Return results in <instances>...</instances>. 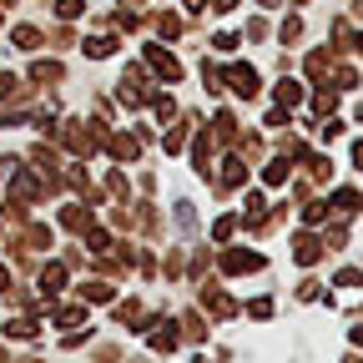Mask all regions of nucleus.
Listing matches in <instances>:
<instances>
[{"label": "nucleus", "mask_w": 363, "mask_h": 363, "mask_svg": "<svg viewBox=\"0 0 363 363\" xmlns=\"http://www.w3.org/2000/svg\"><path fill=\"white\" fill-rule=\"evenodd\" d=\"M147 66H152V71H157L167 86H172V81H182V66H177V56H172V51H162V45H147Z\"/></svg>", "instance_id": "f03ea898"}, {"label": "nucleus", "mask_w": 363, "mask_h": 363, "mask_svg": "<svg viewBox=\"0 0 363 363\" xmlns=\"http://www.w3.org/2000/svg\"><path fill=\"white\" fill-rule=\"evenodd\" d=\"M81 303H111V283H101V278L81 283Z\"/></svg>", "instance_id": "f3484780"}, {"label": "nucleus", "mask_w": 363, "mask_h": 363, "mask_svg": "<svg viewBox=\"0 0 363 363\" xmlns=\"http://www.w3.org/2000/svg\"><path fill=\"white\" fill-rule=\"evenodd\" d=\"M247 313H252V318H272V298H252Z\"/></svg>", "instance_id": "e433bc0d"}, {"label": "nucleus", "mask_w": 363, "mask_h": 363, "mask_svg": "<svg viewBox=\"0 0 363 363\" xmlns=\"http://www.w3.org/2000/svg\"><path fill=\"white\" fill-rule=\"evenodd\" d=\"M358 207H363V197H358V192H348V187H343V192H333V207H328V212H338V217H353V212H358Z\"/></svg>", "instance_id": "dca6fc26"}, {"label": "nucleus", "mask_w": 363, "mask_h": 363, "mask_svg": "<svg viewBox=\"0 0 363 363\" xmlns=\"http://www.w3.org/2000/svg\"><path fill=\"white\" fill-rule=\"evenodd\" d=\"M0 363H6V348H0Z\"/></svg>", "instance_id": "09e8293b"}, {"label": "nucleus", "mask_w": 363, "mask_h": 363, "mask_svg": "<svg viewBox=\"0 0 363 363\" xmlns=\"http://www.w3.org/2000/svg\"><path fill=\"white\" fill-rule=\"evenodd\" d=\"M353 162H358V167H363V142H358V147H353Z\"/></svg>", "instance_id": "c03bdc74"}, {"label": "nucleus", "mask_w": 363, "mask_h": 363, "mask_svg": "<svg viewBox=\"0 0 363 363\" xmlns=\"http://www.w3.org/2000/svg\"><path fill=\"white\" fill-rule=\"evenodd\" d=\"M111 51H116V40H111V35H91V40H86V56H91V61H106Z\"/></svg>", "instance_id": "aec40b11"}, {"label": "nucleus", "mask_w": 363, "mask_h": 363, "mask_svg": "<svg viewBox=\"0 0 363 363\" xmlns=\"http://www.w3.org/2000/svg\"><path fill=\"white\" fill-rule=\"evenodd\" d=\"M6 333H11V338H35V333H40V323L26 313V318H11V323H6Z\"/></svg>", "instance_id": "6ab92c4d"}, {"label": "nucleus", "mask_w": 363, "mask_h": 363, "mask_svg": "<svg viewBox=\"0 0 363 363\" xmlns=\"http://www.w3.org/2000/svg\"><path fill=\"white\" fill-rule=\"evenodd\" d=\"M323 217H328V202H318V197H308V202H303V222H313V227H318Z\"/></svg>", "instance_id": "bb28decb"}, {"label": "nucleus", "mask_w": 363, "mask_h": 363, "mask_svg": "<svg viewBox=\"0 0 363 363\" xmlns=\"http://www.w3.org/2000/svg\"><path fill=\"white\" fill-rule=\"evenodd\" d=\"M202 308H207L212 318H233V313H238V303L227 298L222 288H202Z\"/></svg>", "instance_id": "1a4fd4ad"}, {"label": "nucleus", "mask_w": 363, "mask_h": 363, "mask_svg": "<svg viewBox=\"0 0 363 363\" xmlns=\"http://www.w3.org/2000/svg\"><path fill=\"white\" fill-rule=\"evenodd\" d=\"M358 283H363L358 267H343V272H338V288H358Z\"/></svg>", "instance_id": "58836bf2"}, {"label": "nucleus", "mask_w": 363, "mask_h": 363, "mask_svg": "<svg viewBox=\"0 0 363 363\" xmlns=\"http://www.w3.org/2000/svg\"><path fill=\"white\" fill-rule=\"evenodd\" d=\"M182 333H187L192 343H197V338H207V328H202V313H187V318H182Z\"/></svg>", "instance_id": "c85d7f7f"}, {"label": "nucleus", "mask_w": 363, "mask_h": 363, "mask_svg": "<svg viewBox=\"0 0 363 363\" xmlns=\"http://www.w3.org/2000/svg\"><path fill=\"white\" fill-rule=\"evenodd\" d=\"M16 91H21V81L11 71H0V96H16Z\"/></svg>", "instance_id": "a19ab883"}, {"label": "nucleus", "mask_w": 363, "mask_h": 363, "mask_svg": "<svg viewBox=\"0 0 363 363\" xmlns=\"http://www.w3.org/2000/svg\"><path fill=\"white\" fill-rule=\"evenodd\" d=\"M61 222L71 227V233H86V227H91V207H66Z\"/></svg>", "instance_id": "412c9836"}, {"label": "nucleus", "mask_w": 363, "mask_h": 363, "mask_svg": "<svg viewBox=\"0 0 363 363\" xmlns=\"http://www.w3.org/2000/svg\"><path fill=\"white\" fill-rule=\"evenodd\" d=\"M56 136H61V147L71 157H91L101 147V136H106V121H61Z\"/></svg>", "instance_id": "f257e3e1"}, {"label": "nucleus", "mask_w": 363, "mask_h": 363, "mask_svg": "<svg viewBox=\"0 0 363 363\" xmlns=\"http://www.w3.org/2000/svg\"><path fill=\"white\" fill-rule=\"evenodd\" d=\"M353 343H358V348H363V323H358V328H353Z\"/></svg>", "instance_id": "a18cd8bd"}, {"label": "nucleus", "mask_w": 363, "mask_h": 363, "mask_svg": "<svg viewBox=\"0 0 363 363\" xmlns=\"http://www.w3.org/2000/svg\"><path fill=\"white\" fill-rule=\"evenodd\" d=\"M0 293H11V267L0 262Z\"/></svg>", "instance_id": "37998d69"}, {"label": "nucleus", "mask_w": 363, "mask_h": 363, "mask_svg": "<svg viewBox=\"0 0 363 363\" xmlns=\"http://www.w3.org/2000/svg\"><path fill=\"white\" fill-rule=\"evenodd\" d=\"M278 35H283V45H288V40H298V35H303V21H298V16H288V21L278 26Z\"/></svg>", "instance_id": "2f4dec72"}, {"label": "nucleus", "mask_w": 363, "mask_h": 363, "mask_svg": "<svg viewBox=\"0 0 363 363\" xmlns=\"http://www.w3.org/2000/svg\"><path fill=\"white\" fill-rule=\"evenodd\" d=\"M6 6H16V0H0V11H6Z\"/></svg>", "instance_id": "49530a36"}, {"label": "nucleus", "mask_w": 363, "mask_h": 363, "mask_svg": "<svg viewBox=\"0 0 363 363\" xmlns=\"http://www.w3.org/2000/svg\"><path fill=\"white\" fill-rule=\"evenodd\" d=\"M35 283H40V298H51V293H61V283H66V262H45Z\"/></svg>", "instance_id": "9b49d317"}, {"label": "nucleus", "mask_w": 363, "mask_h": 363, "mask_svg": "<svg viewBox=\"0 0 363 363\" xmlns=\"http://www.w3.org/2000/svg\"><path fill=\"white\" fill-rule=\"evenodd\" d=\"M328 66H333V61H328V51H313V56H308V76H313V81H323V76H328Z\"/></svg>", "instance_id": "a878e982"}, {"label": "nucleus", "mask_w": 363, "mask_h": 363, "mask_svg": "<svg viewBox=\"0 0 363 363\" xmlns=\"http://www.w3.org/2000/svg\"><path fill=\"white\" fill-rule=\"evenodd\" d=\"M293 257H298L303 267H313L318 257H323V238H313V233H298V238H293Z\"/></svg>", "instance_id": "6e6552de"}, {"label": "nucleus", "mask_w": 363, "mask_h": 363, "mask_svg": "<svg viewBox=\"0 0 363 363\" xmlns=\"http://www.w3.org/2000/svg\"><path fill=\"white\" fill-rule=\"evenodd\" d=\"M81 238H86V247H91V252H96V257H101V252L111 247V233H106V227H86V233H81Z\"/></svg>", "instance_id": "4be33fe9"}, {"label": "nucleus", "mask_w": 363, "mask_h": 363, "mask_svg": "<svg viewBox=\"0 0 363 363\" xmlns=\"http://www.w3.org/2000/svg\"><path fill=\"white\" fill-rule=\"evenodd\" d=\"M303 167H308V182H328V172H333L328 157H303Z\"/></svg>", "instance_id": "5701e85b"}, {"label": "nucleus", "mask_w": 363, "mask_h": 363, "mask_svg": "<svg viewBox=\"0 0 363 363\" xmlns=\"http://www.w3.org/2000/svg\"><path fill=\"white\" fill-rule=\"evenodd\" d=\"M21 363H40V358H21Z\"/></svg>", "instance_id": "de8ad7c7"}, {"label": "nucleus", "mask_w": 363, "mask_h": 363, "mask_svg": "<svg viewBox=\"0 0 363 363\" xmlns=\"http://www.w3.org/2000/svg\"><path fill=\"white\" fill-rule=\"evenodd\" d=\"M116 26H121V30H136V26H142V16H136V11H116Z\"/></svg>", "instance_id": "ea45409f"}, {"label": "nucleus", "mask_w": 363, "mask_h": 363, "mask_svg": "<svg viewBox=\"0 0 363 363\" xmlns=\"http://www.w3.org/2000/svg\"><path fill=\"white\" fill-rule=\"evenodd\" d=\"M187 147V126H177V131H167V152H182Z\"/></svg>", "instance_id": "f704fd0d"}, {"label": "nucleus", "mask_w": 363, "mask_h": 363, "mask_svg": "<svg viewBox=\"0 0 363 363\" xmlns=\"http://www.w3.org/2000/svg\"><path fill=\"white\" fill-rule=\"evenodd\" d=\"M81 11H86V6H81V0H56V16H61V21H76Z\"/></svg>", "instance_id": "473e14b6"}, {"label": "nucleus", "mask_w": 363, "mask_h": 363, "mask_svg": "<svg viewBox=\"0 0 363 363\" xmlns=\"http://www.w3.org/2000/svg\"><path fill=\"white\" fill-rule=\"evenodd\" d=\"M313 106H318V116H328V111L338 106V86H318V96H313Z\"/></svg>", "instance_id": "393cba45"}, {"label": "nucleus", "mask_w": 363, "mask_h": 363, "mask_svg": "<svg viewBox=\"0 0 363 363\" xmlns=\"http://www.w3.org/2000/svg\"><path fill=\"white\" fill-rule=\"evenodd\" d=\"M192 162H197V172H202V177L212 172V136H207V131L192 142Z\"/></svg>", "instance_id": "2eb2a0df"}, {"label": "nucleus", "mask_w": 363, "mask_h": 363, "mask_svg": "<svg viewBox=\"0 0 363 363\" xmlns=\"http://www.w3.org/2000/svg\"><path fill=\"white\" fill-rule=\"evenodd\" d=\"M101 147H106L116 162H136V152H142V142H136V136H121V131H106Z\"/></svg>", "instance_id": "7ed1b4c3"}, {"label": "nucleus", "mask_w": 363, "mask_h": 363, "mask_svg": "<svg viewBox=\"0 0 363 363\" xmlns=\"http://www.w3.org/2000/svg\"><path fill=\"white\" fill-rule=\"evenodd\" d=\"M222 81L233 86L238 96H257V71H252V66H242V61H238V66H227V76H222Z\"/></svg>", "instance_id": "20e7f679"}, {"label": "nucleus", "mask_w": 363, "mask_h": 363, "mask_svg": "<svg viewBox=\"0 0 363 363\" xmlns=\"http://www.w3.org/2000/svg\"><path fill=\"white\" fill-rule=\"evenodd\" d=\"M272 96H278V106H283V111H293V106H303V81H293V76H283L278 86H272Z\"/></svg>", "instance_id": "9d476101"}, {"label": "nucleus", "mask_w": 363, "mask_h": 363, "mask_svg": "<svg viewBox=\"0 0 363 363\" xmlns=\"http://www.w3.org/2000/svg\"><path fill=\"white\" fill-rule=\"evenodd\" d=\"M61 76H66L61 61H35V66H30V81H35V86H51V81H61Z\"/></svg>", "instance_id": "ddd939ff"}, {"label": "nucleus", "mask_w": 363, "mask_h": 363, "mask_svg": "<svg viewBox=\"0 0 363 363\" xmlns=\"http://www.w3.org/2000/svg\"><path fill=\"white\" fill-rule=\"evenodd\" d=\"M288 177H293V157H272V162L262 167V182H267V187H283Z\"/></svg>", "instance_id": "f8f14e48"}, {"label": "nucleus", "mask_w": 363, "mask_h": 363, "mask_svg": "<svg viewBox=\"0 0 363 363\" xmlns=\"http://www.w3.org/2000/svg\"><path fill=\"white\" fill-rule=\"evenodd\" d=\"M202 86L212 91V96H217V91H222V71H212V66H202Z\"/></svg>", "instance_id": "c9c22d12"}, {"label": "nucleus", "mask_w": 363, "mask_h": 363, "mask_svg": "<svg viewBox=\"0 0 363 363\" xmlns=\"http://www.w3.org/2000/svg\"><path fill=\"white\" fill-rule=\"evenodd\" d=\"M233 233H238V217H217L212 222V242H227Z\"/></svg>", "instance_id": "cd10ccee"}, {"label": "nucleus", "mask_w": 363, "mask_h": 363, "mask_svg": "<svg viewBox=\"0 0 363 363\" xmlns=\"http://www.w3.org/2000/svg\"><path fill=\"white\" fill-rule=\"evenodd\" d=\"M242 182H247V162H242V157H227L222 172H217V187L233 192V187H242Z\"/></svg>", "instance_id": "423d86ee"}, {"label": "nucleus", "mask_w": 363, "mask_h": 363, "mask_svg": "<svg viewBox=\"0 0 363 363\" xmlns=\"http://www.w3.org/2000/svg\"><path fill=\"white\" fill-rule=\"evenodd\" d=\"M152 328H157V333H152V348H157V353H172V348H177V328H172V323H152Z\"/></svg>", "instance_id": "a211bd4d"}, {"label": "nucleus", "mask_w": 363, "mask_h": 363, "mask_svg": "<svg viewBox=\"0 0 363 363\" xmlns=\"http://www.w3.org/2000/svg\"><path fill=\"white\" fill-rule=\"evenodd\" d=\"M348 363H363V358H348Z\"/></svg>", "instance_id": "8fccbe9b"}, {"label": "nucleus", "mask_w": 363, "mask_h": 363, "mask_svg": "<svg viewBox=\"0 0 363 363\" xmlns=\"http://www.w3.org/2000/svg\"><path fill=\"white\" fill-rule=\"evenodd\" d=\"M212 136H217V142H238V116H233V111H217Z\"/></svg>", "instance_id": "4468645a"}, {"label": "nucleus", "mask_w": 363, "mask_h": 363, "mask_svg": "<svg viewBox=\"0 0 363 363\" xmlns=\"http://www.w3.org/2000/svg\"><path fill=\"white\" fill-rule=\"evenodd\" d=\"M177 222H182V227H197V212H192V202H177Z\"/></svg>", "instance_id": "4c0bfd02"}, {"label": "nucleus", "mask_w": 363, "mask_h": 363, "mask_svg": "<svg viewBox=\"0 0 363 363\" xmlns=\"http://www.w3.org/2000/svg\"><path fill=\"white\" fill-rule=\"evenodd\" d=\"M333 81H338V91H353V86H358V76H353L348 66H338V76H333Z\"/></svg>", "instance_id": "79ce46f5"}, {"label": "nucleus", "mask_w": 363, "mask_h": 363, "mask_svg": "<svg viewBox=\"0 0 363 363\" xmlns=\"http://www.w3.org/2000/svg\"><path fill=\"white\" fill-rule=\"evenodd\" d=\"M106 192H111V197H126V177H121V172H106Z\"/></svg>", "instance_id": "72a5a7b5"}, {"label": "nucleus", "mask_w": 363, "mask_h": 363, "mask_svg": "<svg viewBox=\"0 0 363 363\" xmlns=\"http://www.w3.org/2000/svg\"><path fill=\"white\" fill-rule=\"evenodd\" d=\"M116 323L131 328V333H147V328H152V318H147L142 303H116Z\"/></svg>", "instance_id": "39448f33"}, {"label": "nucleus", "mask_w": 363, "mask_h": 363, "mask_svg": "<svg viewBox=\"0 0 363 363\" xmlns=\"http://www.w3.org/2000/svg\"><path fill=\"white\" fill-rule=\"evenodd\" d=\"M157 30H162L167 40H172V35H182V16H167V11H162V16H157Z\"/></svg>", "instance_id": "7c9ffc66"}, {"label": "nucleus", "mask_w": 363, "mask_h": 363, "mask_svg": "<svg viewBox=\"0 0 363 363\" xmlns=\"http://www.w3.org/2000/svg\"><path fill=\"white\" fill-rule=\"evenodd\" d=\"M56 323H61V328H76V323H86V308H56Z\"/></svg>", "instance_id": "c756f323"}, {"label": "nucleus", "mask_w": 363, "mask_h": 363, "mask_svg": "<svg viewBox=\"0 0 363 363\" xmlns=\"http://www.w3.org/2000/svg\"><path fill=\"white\" fill-rule=\"evenodd\" d=\"M257 267H262L257 252H242V247H227L222 252V272H257Z\"/></svg>", "instance_id": "0eeeda50"}, {"label": "nucleus", "mask_w": 363, "mask_h": 363, "mask_svg": "<svg viewBox=\"0 0 363 363\" xmlns=\"http://www.w3.org/2000/svg\"><path fill=\"white\" fill-rule=\"evenodd\" d=\"M16 45H21V51H40V30L35 26H16V35H11Z\"/></svg>", "instance_id": "b1692460"}]
</instances>
